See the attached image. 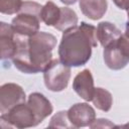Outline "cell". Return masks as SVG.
I'll return each mask as SVG.
<instances>
[{"mask_svg": "<svg viewBox=\"0 0 129 129\" xmlns=\"http://www.w3.org/2000/svg\"><path fill=\"white\" fill-rule=\"evenodd\" d=\"M78 15L75 10L69 7H60V17L58 22L54 25V28L59 31H66L74 26L78 25Z\"/></svg>", "mask_w": 129, "mask_h": 129, "instance_id": "9a60e30c", "label": "cell"}, {"mask_svg": "<svg viewBox=\"0 0 129 129\" xmlns=\"http://www.w3.org/2000/svg\"><path fill=\"white\" fill-rule=\"evenodd\" d=\"M42 5L34 1H24L17 15L12 19L13 30L24 36H31L39 31Z\"/></svg>", "mask_w": 129, "mask_h": 129, "instance_id": "3957f363", "label": "cell"}, {"mask_svg": "<svg viewBox=\"0 0 129 129\" xmlns=\"http://www.w3.org/2000/svg\"><path fill=\"white\" fill-rule=\"evenodd\" d=\"M121 34L122 31L114 23H111L109 21H102L97 26L96 36L103 47H106L111 42L118 39Z\"/></svg>", "mask_w": 129, "mask_h": 129, "instance_id": "4fadbf2b", "label": "cell"}, {"mask_svg": "<svg viewBox=\"0 0 129 129\" xmlns=\"http://www.w3.org/2000/svg\"><path fill=\"white\" fill-rule=\"evenodd\" d=\"M0 48L2 61H12L17 50L16 33L11 24L3 21L0 23Z\"/></svg>", "mask_w": 129, "mask_h": 129, "instance_id": "ba28073f", "label": "cell"}, {"mask_svg": "<svg viewBox=\"0 0 129 129\" xmlns=\"http://www.w3.org/2000/svg\"><path fill=\"white\" fill-rule=\"evenodd\" d=\"M82 13L92 20L102 18L108 8L107 0H79Z\"/></svg>", "mask_w": 129, "mask_h": 129, "instance_id": "7c38bea8", "label": "cell"}, {"mask_svg": "<svg viewBox=\"0 0 129 129\" xmlns=\"http://www.w3.org/2000/svg\"><path fill=\"white\" fill-rule=\"evenodd\" d=\"M26 100L25 92L21 86L15 83H6L0 88V113H8L13 107Z\"/></svg>", "mask_w": 129, "mask_h": 129, "instance_id": "52a82bcc", "label": "cell"}, {"mask_svg": "<svg viewBox=\"0 0 129 129\" xmlns=\"http://www.w3.org/2000/svg\"><path fill=\"white\" fill-rule=\"evenodd\" d=\"M127 17H128V20L126 22V28H129V10L127 11Z\"/></svg>", "mask_w": 129, "mask_h": 129, "instance_id": "7402d4cb", "label": "cell"}, {"mask_svg": "<svg viewBox=\"0 0 129 129\" xmlns=\"http://www.w3.org/2000/svg\"><path fill=\"white\" fill-rule=\"evenodd\" d=\"M71 78V67L64 64L60 59H52L43 71L45 87L51 92H61L68 85Z\"/></svg>", "mask_w": 129, "mask_h": 129, "instance_id": "5b68a950", "label": "cell"}, {"mask_svg": "<svg viewBox=\"0 0 129 129\" xmlns=\"http://www.w3.org/2000/svg\"><path fill=\"white\" fill-rule=\"evenodd\" d=\"M94 106L104 112L110 111L113 104V97L109 91L103 88H95L94 96L92 99Z\"/></svg>", "mask_w": 129, "mask_h": 129, "instance_id": "2e32d148", "label": "cell"}, {"mask_svg": "<svg viewBox=\"0 0 129 129\" xmlns=\"http://www.w3.org/2000/svg\"><path fill=\"white\" fill-rule=\"evenodd\" d=\"M22 3V0H0V12L7 15L18 13Z\"/></svg>", "mask_w": 129, "mask_h": 129, "instance_id": "ac0fdd59", "label": "cell"}, {"mask_svg": "<svg viewBox=\"0 0 129 129\" xmlns=\"http://www.w3.org/2000/svg\"><path fill=\"white\" fill-rule=\"evenodd\" d=\"M27 104L33 111L37 124H40L53 111V107L50 101L43 94L38 93V92L31 93L28 96Z\"/></svg>", "mask_w": 129, "mask_h": 129, "instance_id": "8fae6325", "label": "cell"}, {"mask_svg": "<svg viewBox=\"0 0 129 129\" xmlns=\"http://www.w3.org/2000/svg\"><path fill=\"white\" fill-rule=\"evenodd\" d=\"M60 17V7L52 1H47L41 8L40 18L47 26H53L58 22Z\"/></svg>", "mask_w": 129, "mask_h": 129, "instance_id": "5bb4252c", "label": "cell"}, {"mask_svg": "<svg viewBox=\"0 0 129 129\" xmlns=\"http://www.w3.org/2000/svg\"><path fill=\"white\" fill-rule=\"evenodd\" d=\"M16 41L17 50L12 62L21 73L43 72L52 60V50L56 45V37L53 34L45 31H38L31 36L16 33Z\"/></svg>", "mask_w": 129, "mask_h": 129, "instance_id": "6da1fadb", "label": "cell"}, {"mask_svg": "<svg viewBox=\"0 0 129 129\" xmlns=\"http://www.w3.org/2000/svg\"><path fill=\"white\" fill-rule=\"evenodd\" d=\"M113 2L120 9H123L126 11L129 10V0H113Z\"/></svg>", "mask_w": 129, "mask_h": 129, "instance_id": "ffe728a7", "label": "cell"}, {"mask_svg": "<svg viewBox=\"0 0 129 129\" xmlns=\"http://www.w3.org/2000/svg\"><path fill=\"white\" fill-rule=\"evenodd\" d=\"M89 127L92 128V129H96V128H113V127H116V126L109 119L99 118V119H95Z\"/></svg>", "mask_w": 129, "mask_h": 129, "instance_id": "d6986e66", "label": "cell"}, {"mask_svg": "<svg viewBox=\"0 0 129 129\" xmlns=\"http://www.w3.org/2000/svg\"><path fill=\"white\" fill-rule=\"evenodd\" d=\"M68 116L74 127L80 128L90 126L96 119V112L88 103H77L68 110Z\"/></svg>", "mask_w": 129, "mask_h": 129, "instance_id": "9c48e42d", "label": "cell"}, {"mask_svg": "<svg viewBox=\"0 0 129 129\" xmlns=\"http://www.w3.org/2000/svg\"><path fill=\"white\" fill-rule=\"evenodd\" d=\"M97 28L85 21L62 32L58 45V56L69 67H82L91 56L93 47L97 46Z\"/></svg>", "mask_w": 129, "mask_h": 129, "instance_id": "7a4b0ae2", "label": "cell"}, {"mask_svg": "<svg viewBox=\"0 0 129 129\" xmlns=\"http://www.w3.org/2000/svg\"><path fill=\"white\" fill-rule=\"evenodd\" d=\"M48 127L49 128H75L69 119L68 111H59L56 114H54L50 119Z\"/></svg>", "mask_w": 129, "mask_h": 129, "instance_id": "e0dca14e", "label": "cell"}, {"mask_svg": "<svg viewBox=\"0 0 129 129\" xmlns=\"http://www.w3.org/2000/svg\"><path fill=\"white\" fill-rule=\"evenodd\" d=\"M0 120L1 123L6 122L8 127H15L19 129L38 125L33 111L25 102L16 105L8 113L0 115Z\"/></svg>", "mask_w": 129, "mask_h": 129, "instance_id": "8992f818", "label": "cell"}, {"mask_svg": "<svg viewBox=\"0 0 129 129\" xmlns=\"http://www.w3.org/2000/svg\"><path fill=\"white\" fill-rule=\"evenodd\" d=\"M73 89L85 101H92L95 92V87L94 78L89 69L83 70L75 77L73 81Z\"/></svg>", "mask_w": 129, "mask_h": 129, "instance_id": "30bf717a", "label": "cell"}, {"mask_svg": "<svg viewBox=\"0 0 129 129\" xmlns=\"http://www.w3.org/2000/svg\"><path fill=\"white\" fill-rule=\"evenodd\" d=\"M103 57L106 66L114 71L124 69L129 62V28L121 36L104 47Z\"/></svg>", "mask_w": 129, "mask_h": 129, "instance_id": "277c9868", "label": "cell"}, {"mask_svg": "<svg viewBox=\"0 0 129 129\" xmlns=\"http://www.w3.org/2000/svg\"><path fill=\"white\" fill-rule=\"evenodd\" d=\"M59 1L66 5H72V4H75L78 0H59Z\"/></svg>", "mask_w": 129, "mask_h": 129, "instance_id": "44dd1931", "label": "cell"}]
</instances>
